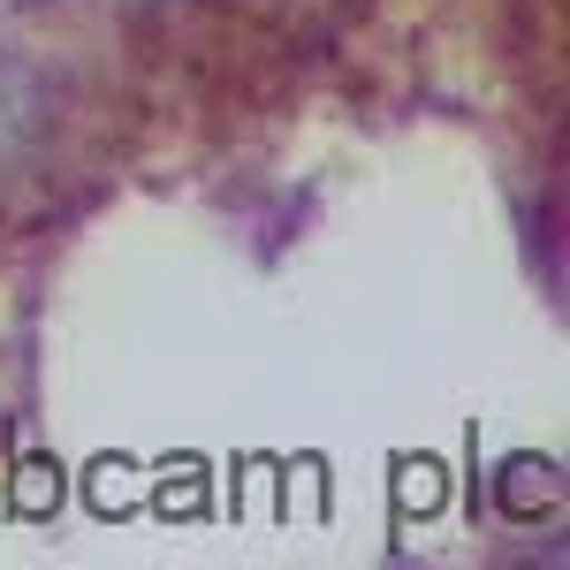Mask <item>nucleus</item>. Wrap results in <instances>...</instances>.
Instances as JSON below:
<instances>
[{
  "label": "nucleus",
  "instance_id": "f257e3e1",
  "mask_svg": "<svg viewBox=\"0 0 570 570\" xmlns=\"http://www.w3.org/2000/svg\"><path fill=\"white\" fill-rule=\"evenodd\" d=\"M39 137H46V85L16 53H0V176H8Z\"/></svg>",
  "mask_w": 570,
  "mask_h": 570
}]
</instances>
